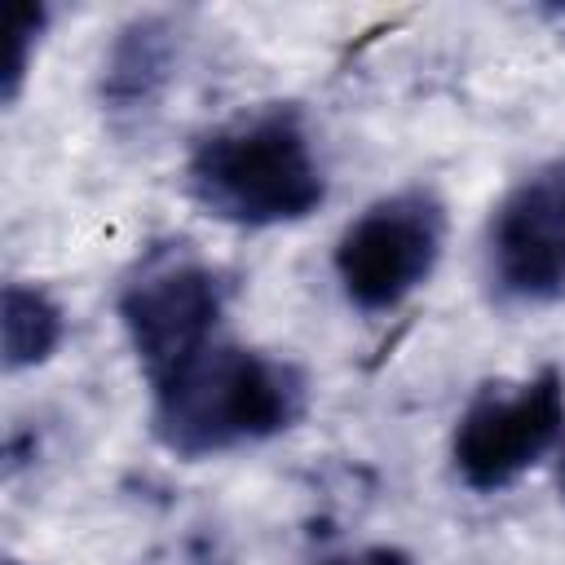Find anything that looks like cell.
<instances>
[{"mask_svg":"<svg viewBox=\"0 0 565 565\" xmlns=\"http://www.w3.org/2000/svg\"><path fill=\"white\" fill-rule=\"evenodd\" d=\"M177 66H181V26L168 13H137L110 35L97 75V97L110 115L154 110Z\"/></svg>","mask_w":565,"mask_h":565,"instance_id":"7","label":"cell"},{"mask_svg":"<svg viewBox=\"0 0 565 565\" xmlns=\"http://www.w3.org/2000/svg\"><path fill=\"white\" fill-rule=\"evenodd\" d=\"M543 18H547V22L561 31V40H565V4H552V9H543Z\"/></svg>","mask_w":565,"mask_h":565,"instance_id":"11","label":"cell"},{"mask_svg":"<svg viewBox=\"0 0 565 565\" xmlns=\"http://www.w3.org/2000/svg\"><path fill=\"white\" fill-rule=\"evenodd\" d=\"M0 327H4V371H31L57 353L66 335V313L44 287L9 282Z\"/></svg>","mask_w":565,"mask_h":565,"instance_id":"8","label":"cell"},{"mask_svg":"<svg viewBox=\"0 0 565 565\" xmlns=\"http://www.w3.org/2000/svg\"><path fill=\"white\" fill-rule=\"evenodd\" d=\"M190 199L243 230L291 225L318 212L327 177L296 106H260L199 137L185 163Z\"/></svg>","mask_w":565,"mask_h":565,"instance_id":"2","label":"cell"},{"mask_svg":"<svg viewBox=\"0 0 565 565\" xmlns=\"http://www.w3.org/2000/svg\"><path fill=\"white\" fill-rule=\"evenodd\" d=\"M565 437V375L539 366L516 384H481L455 424V472L468 490L494 494L521 481Z\"/></svg>","mask_w":565,"mask_h":565,"instance_id":"4","label":"cell"},{"mask_svg":"<svg viewBox=\"0 0 565 565\" xmlns=\"http://www.w3.org/2000/svg\"><path fill=\"white\" fill-rule=\"evenodd\" d=\"M305 406L309 380L296 362L216 340L154 384L150 428L172 455L203 459L296 428Z\"/></svg>","mask_w":565,"mask_h":565,"instance_id":"1","label":"cell"},{"mask_svg":"<svg viewBox=\"0 0 565 565\" xmlns=\"http://www.w3.org/2000/svg\"><path fill=\"white\" fill-rule=\"evenodd\" d=\"M49 26V9L35 0H18L9 9V35H13V53H9V66H4V102H18L22 84H26V71H31V53L40 49V35Z\"/></svg>","mask_w":565,"mask_h":565,"instance_id":"9","label":"cell"},{"mask_svg":"<svg viewBox=\"0 0 565 565\" xmlns=\"http://www.w3.org/2000/svg\"><path fill=\"white\" fill-rule=\"evenodd\" d=\"M322 565H415L411 552L393 547V543H375V547H362V552H344V556H331Z\"/></svg>","mask_w":565,"mask_h":565,"instance_id":"10","label":"cell"},{"mask_svg":"<svg viewBox=\"0 0 565 565\" xmlns=\"http://www.w3.org/2000/svg\"><path fill=\"white\" fill-rule=\"evenodd\" d=\"M486 260L503 305L565 300V159L539 163L503 194Z\"/></svg>","mask_w":565,"mask_h":565,"instance_id":"6","label":"cell"},{"mask_svg":"<svg viewBox=\"0 0 565 565\" xmlns=\"http://www.w3.org/2000/svg\"><path fill=\"white\" fill-rule=\"evenodd\" d=\"M556 481H561V499H565V450H561V468H556Z\"/></svg>","mask_w":565,"mask_h":565,"instance_id":"12","label":"cell"},{"mask_svg":"<svg viewBox=\"0 0 565 565\" xmlns=\"http://www.w3.org/2000/svg\"><path fill=\"white\" fill-rule=\"evenodd\" d=\"M446 247V203L428 185H406L375 199L335 243V278L362 313L397 309Z\"/></svg>","mask_w":565,"mask_h":565,"instance_id":"5","label":"cell"},{"mask_svg":"<svg viewBox=\"0 0 565 565\" xmlns=\"http://www.w3.org/2000/svg\"><path fill=\"white\" fill-rule=\"evenodd\" d=\"M4 565H22V561H13V556H9V561H4Z\"/></svg>","mask_w":565,"mask_h":565,"instance_id":"13","label":"cell"},{"mask_svg":"<svg viewBox=\"0 0 565 565\" xmlns=\"http://www.w3.org/2000/svg\"><path fill=\"white\" fill-rule=\"evenodd\" d=\"M225 300L230 278L185 243L159 247L141 260V269L119 291V322L150 388L216 344Z\"/></svg>","mask_w":565,"mask_h":565,"instance_id":"3","label":"cell"}]
</instances>
